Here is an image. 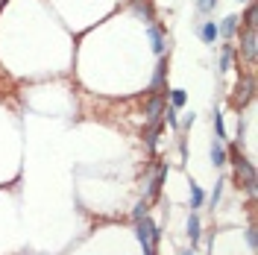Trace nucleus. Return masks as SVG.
Returning <instances> with one entry per match:
<instances>
[{"label": "nucleus", "mask_w": 258, "mask_h": 255, "mask_svg": "<svg viewBox=\"0 0 258 255\" xmlns=\"http://www.w3.org/2000/svg\"><path fill=\"white\" fill-rule=\"evenodd\" d=\"M153 232H156V223H153L150 217H141V220H138V229H135V235H138L141 246H144V255H156V246H153Z\"/></svg>", "instance_id": "f257e3e1"}, {"label": "nucleus", "mask_w": 258, "mask_h": 255, "mask_svg": "<svg viewBox=\"0 0 258 255\" xmlns=\"http://www.w3.org/2000/svg\"><path fill=\"white\" fill-rule=\"evenodd\" d=\"M161 112H164V97L156 94V97H153V100H150V103L144 106L147 123H150V126H156V123H159V117H161Z\"/></svg>", "instance_id": "f03ea898"}, {"label": "nucleus", "mask_w": 258, "mask_h": 255, "mask_svg": "<svg viewBox=\"0 0 258 255\" xmlns=\"http://www.w3.org/2000/svg\"><path fill=\"white\" fill-rule=\"evenodd\" d=\"M197 32H200V38H203L206 44H214V41L220 38V32H217V24H214V21H206V24H200V27H197Z\"/></svg>", "instance_id": "7ed1b4c3"}, {"label": "nucleus", "mask_w": 258, "mask_h": 255, "mask_svg": "<svg viewBox=\"0 0 258 255\" xmlns=\"http://www.w3.org/2000/svg\"><path fill=\"white\" fill-rule=\"evenodd\" d=\"M211 161H214V167H226V161H229V153H226L223 141H217V138L211 144Z\"/></svg>", "instance_id": "20e7f679"}, {"label": "nucleus", "mask_w": 258, "mask_h": 255, "mask_svg": "<svg viewBox=\"0 0 258 255\" xmlns=\"http://www.w3.org/2000/svg\"><path fill=\"white\" fill-rule=\"evenodd\" d=\"M238 21H241L238 15L223 18V24H217V32H220V38H232V35L238 32Z\"/></svg>", "instance_id": "39448f33"}, {"label": "nucleus", "mask_w": 258, "mask_h": 255, "mask_svg": "<svg viewBox=\"0 0 258 255\" xmlns=\"http://www.w3.org/2000/svg\"><path fill=\"white\" fill-rule=\"evenodd\" d=\"M147 35H150V41H153V50L161 56V53H164V35H161V30L156 24H150V27H147Z\"/></svg>", "instance_id": "423d86ee"}, {"label": "nucleus", "mask_w": 258, "mask_h": 255, "mask_svg": "<svg viewBox=\"0 0 258 255\" xmlns=\"http://www.w3.org/2000/svg\"><path fill=\"white\" fill-rule=\"evenodd\" d=\"M132 9H135L138 15L144 18L147 24H153V21H156V15H153V6H150V0H144V3H141V0H135V3H132Z\"/></svg>", "instance_id": "0eeeda50"}, {"label": "nucleus", "mask_w": 258, "mask_h": 255, "mask_svg": "<svg viewBox=\"0 0 258 255\" xmlns=\"http://www.w3.org/2000/svg\"><path fill=\"white\" fill-rule=\"evenodd\" d=\"M200 235H203V223H200L197 214H191V217H188V238H191V243H197Z\"/></svg>", "instance_id": "6e6552de"}, {"label": "nucleus", "mask_w": 258, "mask_h": 255, "mask_svg": "<svg viewBox=\"0 0 258 255\" xmlns=\"http://www.w3.org/2000/svg\"><path fill=\"white\" fill-rule=\"evenodd\" d=\"M243 56L255 59V30H246V35H243Z\"/></svg>", "instance_id": "1a4fd4ad"}, {"label": "nucleus", "mask_w": 258, "mask_h": 255, "mask_svg": "<svg viewBox=\"0 0 258 255\" xmlns=\"http://www.w3.org/2000/svg\"><path fill=\"white\" fill-rule=\"evenodd\" d=\"M185 103H188V94H185L182 88H173V91H170V109H182Z\"/></svg>", "instance_id": "9d476101"}, {"label": "nucleus", "mask_w": 258, "mask_h": 255, "mask_svg": "<svg viewBox=\"0 0 258 255\" xmlns=\"http://www.w3.org/2000/svg\"><path fill=\"white\" fill-rule=\"evenodd\" d=\"M232 53H235V50H232V44H226L223 53H220V74H226V71L232 68Z\"/></svg>", "instance_id": "9b49d317"}, {"label": "nucleus", "mask_w": 258, "mask_h": 255, "mask_svg": "<svg viewBox=\"0 0 258 255\" xmlns=\"http://www.w3.org/2000/svg\"><path fill=\"white\" fill-rule=\"evenodd\" d=\"M203 203H206V194H203V188L191 182V208H200Z\"/></svg>", "instance_id": "f8f14e48"}, {"label": "nucleus", "mask_w": 258, "mask_h": 255, "mask_svg": "<svg viewBox=\"0 0 258 255\" xmlns=\"http://www.w3.org/2000/svg\"><path fill=\"white\" fill-rule=\"evenodd\" d=\"M223 185H226V179H220V182L214 185V191H211V197H209V206L211 208H217V203H220V197H223Z\"/></svg>", "instance_id": "ddd939ff"}, {"label": "nucleus", "mask_w": 258, "mask_h": 255, "mask_svg": "<svg viewBox=\"0 0 258 255\" xmlns=\"http://www.w3.org/2000/svg\"><path fill=\"white\" fill-rule=\"evenodd\" d=\"M164 71H167V65H164V59H161V62L156 65V77H153V88H161V82H164Z\"/></svg>", "instance_id": "4468645a"}, {"label": "nucleus", "mask_w": 258, "mask_h": 255, "mask_svg": "<svg viewBox=\"0 0 258 255\" xmlns=\"http://www.w3.org/2000/svg\"><path fill=\"white\" fill-rule=\"evenodd\" d=\"M161 179H164V167L159 170V176L153 179V185H150V200H156L159 197V191H161Z\"/></svg>", "instance_id": "2eb2a0df"}, {"label": "nucleus", "mask_w": 258, "mask_h": 255, "mask_svg": "<svg viewBox=\"0 0 258 255\" xmlns=\"http://www.w3.org/2000/svg\"><path fill=\"white\" fill-rule=\"evenodd\" d=\"M214 129H217V141H223L226 138V126H223V114L214 112Z\"/></svg>", "instance_id": "dca6fc26"}, {"label": "nucleus", "mask_w": 258, "mask_h": 255, "mask_svg": "<svg viewBox=\"0 0 258 255\" xmlns=\"http://www.w3.org/2000/svg\"><path fill=\"white\" fill-rule=\"evenodd\" d=\"M141 217H147V200H141V203L135 206V211H132V220H135V223H138Z\"/></svg>", "instance_id": "f3484780"}, {"label": "nucleus", "mask_w": 258, "mask_h": 255, "mask_svg": "<svg viewBox=\"0 0 258 255\" xmlns=\"http://www.w3.org/2000/svg\"><path fill=\"white\" fill-rule=\"evenodd\" d=\"M161 114H167V123L173 129H179V117H176V109H170V106H164V112Z\"/></svg>", "instance_id": "a211bd4d"}, {"label": "nucleus", "mask_w": 258, "mask_h": 255, "mask_svg": "<svg viewBox=\"0 0 258 255\" xmlns=\"http://www.w3.org/2000/svg\"><path fill=\"white\" fill-rule=\"evenodd\" d=\"M214 6H217V0H197V9L200 12H211Z\"/></svg>", "instance_id": "6ab92c4d"}, {"label": "nucleus", "mask_w": 258, "mask_h": 255, "mask_svg": "<svg viewBox=\"0 0 258 255\" xmlns=\"http://www.w3.org/2000/svg\"><path fill=\"white\" fill-rule=\"evenodd\" d=\"M243 21H246V30H252V27H255V6H249V9H246V18H243Z\"/></svg>", "instance_id": "aec40b11"}, {"label": "nucleus", "mask_w": 258, "mask_h": 255, "mask_svg": "<svg viewBox=\"0 0 258 255\" xmlns=\"http://www.w3.org/2000/svg\"><path fill=\"white\" fill-rule=\"evenodd\" d=\"M246 243H249L252 249H255V246H258V240H255V229H252V226L246 229Z\"/></svg>", "instance_id": "412c9836"}, {"label": "nucleus", "mask_w": 258, "mask_h": 255, "mask_svg": "<svg viewBox=\"0 0 258 255\" xmlns=\"http://www.w3.org/2000/svg\"><path fill=\"white\" fill-rule=\"evenodd\" d=\"M182 255H197V252H194V249H185V252H182Z\"/></svg>", "instance_id": "4be33fe9"}]
</instances>
